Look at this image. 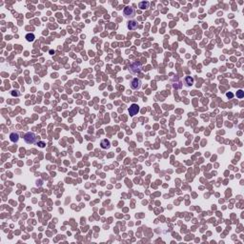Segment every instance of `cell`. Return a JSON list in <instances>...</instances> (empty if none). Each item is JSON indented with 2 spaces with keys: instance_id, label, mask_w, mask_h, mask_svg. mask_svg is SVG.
<instances>
[{
  "instance_id": "12",
  "label": "cell",
  "mask_w": 244,
  "mask_h": 244,
  "mask_svg": "<svg viewBox=\"0 0 244 244\" xmlns=\"http://www.w3.org/2000/svg\"><path fill=\"white\" fill-rule=\"evenodd\" d=\"M237 98H243L244 97V92L242 90H238L237 92Z\"/></svg>"
},
{
  "instance_id": "11",
  "label": "cell",
  "mask_w": 244,
  "mask_h": 244,
  "mask_svg": "<svg viewBox=\"0 0 244 244\" xmlns=\"http://www.w3.org/2000/svg\"><path fill=\"white\" fill-rule=\"evenodd\" d=\"M26 40L28 41V42H33V40H34V38H35V36H34V34L33 33H27L26 34Z\"/></svg>"
},
{
  "instance_id": "15",
  "label": "cell",
  "mask_w": 244,
  "mask_h": 244,
  "mask_svg": "<svg viewBox=\"0 0 244 244\" xmlns=\"http://www.w3.org/2000/svg\"><path fill=\"white\" fill-rule=\"evenodd\" d=\"M39 144H40V145H39V146H40V147H42V148H43L44 146H45V143H44V142H40V143H39Z\"/></svg>"
},
{
  "instance_id": "3",
  "label": "cell",
  "mask_w": 244,
  "mask_h": 244,
  "mask_svg": "<svg viewBox=\"0 0 244 244\" xmlns=\"http://www.w3.org/2000/svg\"><path fill=\"white\" fill-rule=\"evenodd\" d=\"M141 69H142V65H141L140 62H137V61L134 62V63L130 66V68H129V70H130V72H131L132 73H139V72L141 71Z\"/></svg>"
},
{
  "instance_id": "13",
  "label": "cell",
  "mask_w": 244,
  "mask_h": 244,
  "mask_svg": "<svg viewBox=\"0 0 244 244\" xmlns=\"http://www.w3.org/2000/svg\"><path fill=\"white\" fill-rule=\"evenodd\" d=\"M11 95L12 96H19L20 95V93L18 91H12L11 92Z\"/></svg>"
},
{
  "instance_id": "7",
  "label": "cell",
  "mask_w": 244,
  "mask_h": 244,
  "mask_svg": "<svg viewBox=\"0 0 244 244\" xmlns=\"http://www.w3.org/2000/svg\"><path fill=\"white\" fill-rule=\"evenodd\" d=\"M128 29L129 30H135L136 28H137V21H135V20H131V21L128 22Z\"/></svg>"
},
{
  "instance_id": "2",
  "label": "cell",
  "mask_w": 244,
  "mask_h": 244,
  "mask_svg": "<svg viewBox=\"0 0 244 244\" xmlns=\"http://www.w3.org/2000/svg\"><path fill=\"white\" fill-rule=\"evenodd\" d=\"M123 14L125 15V17H127V18H134L135 16V9L133 7H130V6H127V7L124 8Z\"/></svg>"
},
{
  "instance_id": "5",
  "label": "cell",
  "mask_w": 244,
  "mask_h": 244,
  "mask_svg": "<svg viewBox=\"0 0 244 244\" xmlns=\"http://www.w3.org/2000/svg\"><path fill=\"white\" fill-rule=\"evenodd\" d=\"M139 112V106L137 104H132L131 107L129 108V113L131 117H134L135 114H137V113Z\"/></svg>"
},
{
  "instance_id": "1",
  "label": "cell",
  "mask_w": 244,
  "mask_h": 244,
  "mask_svg": "<svg viewBox=\"0 0 244 244\" xmlns=\"http://www.w3.org/2000/svg\"><path fill=\"white\" fill-rule=\"evenodd\" d=\"M24 141L27 144H33L37 141V136L33 133H27L24 135Z\"/></svg>"
},
{
  "instance_id": "9",
  "label": "cell",
  "mask_w": 244,
  "mask_h": 244,
  "mask_svg": "<svg viewBox=\"0 0 244 244\" xmlns=\"http://www.w3.org/2000/svg\"><path fill=\"white\" fill-rule=\"evenodd\" d=\"M184 83L187 87H190L194 84V78L192 76H186L184 78Z\"/></svg>"
},
{
  "instance_id": "14",
  "label": "cell",
  "mask_w": 244,
  "mask_h": 244,
  "mask_svg": "<svg viewBox=\"0 0 244 244\" xmlns=\"http://www.w3.org/2000/svg\"><path fill=\"white\" fill-rule=\"evenodd\" d=\"M226 95H227L228 97H230V98H232V97L234 96V95L232 94V93H227V94H226Z\"/></svg>"
},
{
  "instance_id": "10",
  "label": "cell",
  "mask_w": 244,
  "mask_h": 244,
  "mask_svg": "<svg viewBox=\"0 0 244 244\" xmlns=\"http://www.w3.org/2000/svg\"><path fill=\"white\" fill-rule=\"evenodd\" d=\"M150 6V3L148 2V1H141V2H139L138 4V7L141 9V10H145V9H148Z\"/></svg>"
},
{
  "instance_id": "8",
  "label": "cell",
  "mask_w": 244,
  "mask_h": 244,
  "mask_svg": "<svg viewBox=\"0 0 244 244\" xmlns=\"http://www.w3.org/2000/svg\"><path fill=\"white\" fill-rule=\"evenodd\" d=\"M100 145H101L102 149H109L110 146H111V143H110V141L108 139H103V140H101V142H100Z\"/></svg>"
},
{
  "instance_id": "6",
  "label": "cell",
  "mask_w": 244,
  "mask_h": 244,
  "mask_svg": "<svg viewBox=\"0 0 244 244\" xmlns=\"http://www.w3.org/2000/svg\"><path fill=\"white\" fill-rule=\"evenodd\" d=\"M10 139H11V142H14V143L17 142V141H18V139H19L18 133H16V132H12L11 135H10Z\"/></svg>"
},
{
  "instance_id": "4",
  "label": "cell",
  "mask_w": 244,
  "mask_h": 244,
  "mask_svg": "<svg viewBox=\"0 0 244 244\" xmlns=\"http://www.w3.org/2000/svg\"><path fill=\"white\" fill-rule=\"evenodd\" d=\"M141 86H142V83H141V80H140L139 78H134V79L132 80L131 88L133 90L137 91V90H139V89L141 88Z\"/></svg>"
}]
</instances>
